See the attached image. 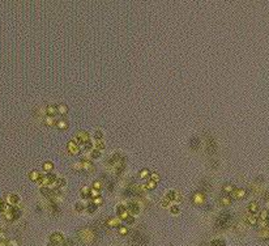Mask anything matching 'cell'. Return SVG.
I'll use <instances>...</instances> for the list:
<instances>
[{
  "instance_id": "obj_1",
  "label": "cell",
  "mask_w": 269,
  "mask_h": 246,
  "mask_svg": "<svg viewBox=\"0 0 269 246\" xmlns=\"http://www.w3.org/2000/svg\"><path fill=\"white\" fill-rule=\"evenodd\" d=\"M126 160H124V157L122 155H119V153H115V155L111 156V160H110V164L113 165V168L116 170L118 173H120L122 170L126 168Z\"/></svg>"
},
{
  "instance_id": "obj_2",
  "label": "cell",
  "mask_w": 269,
  "mask_h": 246,
  "mask_svg": "<svg viewBox=\"0 0 269 246\" xmlns=\"http://www.w3.org/2000/svg\"><path fill=\"white\" fill-rule=\"evenodd\" d=\"M64 237L61 233H59V232H55V233H52L50 236V242L51 245H55V246H61L64 244Z\"/></svg>"
},
{
  "instance_id": "obj_3",
  "label": "cell",
  "mask_w": 269,
  "mask_h": 246,
  "mask_svg": "<svg viewBox=\"0 0 269 246\" xmlns=\"http://www.w3.org/2000/svg\"><path fill=\"white\" fill-rule=\"evenodd\" d=\"M67 149H68V152H69L71 155H78V153L81 152L80 145H78V143L75 139H72L71 142L67 144Z\"/></svg>"
},
{
  "instance_id": "obj_4",
  "label": "cell",
  "mask_w": 269,
  "mask_h": 246,
  "mask_svg": "<svg viewBox=\"0 0 269 246\" xmlns=\"http://www.w3.org/2000/svg\"><path fill=\"white\" fill-rule=\"evenodd\" d=\"M116 215H118V217L122 221H124L127 217L129 216V212L127 211V207L126 206H123V204H119L116 207Z\"/></svg>"
},
{
  "instance_id": "obj_5",
  "label": "cell",
  "mask_w": 269,
  "mask_h": 246,
  "mask_svg": "<svg viewBox=\"0 0 269 246\" xmlns=\"http://www.w3.org/2000/svg\"><path fill=\"white\" fill-rule=\"evenodd\" d=\"M126 207H127V211L129 212V215L136 216V215L140 214V204L137 202H131L126 206Z\"/></svg>"
},
{
  "instance_id": "obj_6",
  "label": "cell",
  "mask_w": 269,
  "mask_h": 246,
  "mask_svg": "<svg viewBox=\"0 0 269 246\" xmlns=\"http://www.w3.org/2000/svg\"><path fill=\"white\" fill-rule=\"evenodd\" d=\"M75 140L78 143V144H83V143H86L90 140V135L88 132H85V131H78L77 135L75 136Z\"/></svg>"
},
{
  "instance_id": "obj_7",
  "label": "cell",
  "mask_w": 269,
  "mask_h": 246,
  "mask_svg": "<svg viewBox=\"0 0 269 246\" xmlns=\"http://www.w3.org/2000/svg\"><path fill=\"white\" fill-rule=\"evenodd\" d=\"M80 161L83 162V172L91 173L94 170V165H93V162H91L90 160H86V159H84V157H81Z\"/></svg>"
},
{
  "instance_id": "obj_8",
  "label": "cell",
  "mask_w": 269,
  "mask_h": 246,
  "mask_svg": "<svg viewBox=\"0 0 269 246\" xmlns=\"http://www.w3.org/2000/svg\"><path fill=\"white\" fill-rule=\"evenodd\" d=\"M106 224H107V227H110V228H118L119 229L120 227H122V220H120L119 217H109L106 220Z\"/></svg>"
},
{
  "instance_id": "obj_9",
  "label": "cell",
  "mask_w": 269,
  "mask_h": 246,
  "mask_svg": "<svg viewBox=\"0 0 269 246\" xmlns=\"http://www.w3.org/2000/svg\"><path fill=\"white\" fill-rule=\"evenodd\" d=\"M192 202H193V204H196V206L204 204V202H205V195L201 194V192H193V195H192Z\"/></svg>"
},
{
  "instance_id": "obj_10",
  "label": "cell",
  "mask_w": 269,
  "mask_h": 246,
  "mask_svg": "<svg viewBox=\"0 0 269 246\" xmlns=\"http://www.w3.org/2000/svg\"><path fill=\"white\" fill-rule=\"evenodd\" d=\"M5 202L8 203L9 206H17L20 203V196L16 194H8L5 196Z\"/></svg>"
},
{
  "instance_id": "obj_11",
  "label": "cell",
  "mask_w": 269,
  "mask_h": 246,
  "mask_svg": "<svg viewBox=\"0 0 269 246\" xmlns=\"http://www.w3.org/2000/svg\"><path fill=\"white\" fill-rule=\"evenodd\" d=\"M246 195H247V190L246 189H235V191L230 194L232 199H243Z\"/></svg>"
},
{
  "instance_id": "obj_12",
  "label": "cell",
  "mask_w": 269,
  "mask_h": 246,
  "mask_svg": "<svg viewBox=\"0 0 269 246\" xmlns=\"http://www.w3.org/2000/svg\"><path fill=\"white\" fill-rule=\"evenodd\" d=\"M55 126L58 127L59 130H61V131H65L69 127V123H68V120L67 119H64V118H60L59 120H56V124Z\"/></svg>"
},
{
  "instance_id": "obj_13",
  "label": "cell",
  "mask_w": 269,
  "mask_h": 246,
  "mask_svg": "<svg viewBox=\"0 0 269 246\" xmlns=\"http://www.w3.org/2000/svg\"><path fill=\"white\" fill-rule=\"evenodd\" d=\"M41 194L46 196V198H51L54 195V191L48 187V186H41Z\"/></svg>"
},
{
  "instance_id": "obj_14",
  "label": "cell",
  "mask_w": 269,
  "mask_h": 246,
  "mask_svg": "<svg viewBox=\"0 0 269 246\" xmlns=\"http://www.w3.org/2000/svg\"><path fill=\"white\" fill-rule=\"evenodd\" d=\"M222 191H224V194H232V192L235 191V186L232 185V183H225L224 187H222Z\"/></svg>"
},
{
  "instance_id": "obj_15",
  "label": "cell",
  "mask_w": 269,
  "mask_h": 246,
  "mask_svg": "<svg viewBox=\"0 0 269 246\" xmlns=\"http://www.w3.org/2000/svg\"><path fill=\"white\" fill-rule=\"evenodd\" d=\"M46 113H47V115L55 117V115L58 114L56 105H47V107H46Z\"/></svg>"
},
{
  "instance_id": "obj_16",
  "label": "cell",
  "mask_w": 269,
  "mask_h": 246,
  "mask_svg": "<svg viewBox=\"0 0 269 246\" xmlns=\"http://www.w3.org/2000/svg\"><path fill=\"white\" fill-rule=\"evenodd\" d=\"M231 200H232V198L229 194H224L221 198H219V202H221L222 206H230Z\"/></svg>"
},
{
  "instance_id": "obj_17",
  "label": "cell",
  "mask_w": 269,
  "mask_h": 246,
  "mask_svg": "<svg viewBox=\"0 0 269 246\" xmlns=\"http://www.w3.org/2000/svg\"><path fill=\"white\" fill-rule=\"evenodd\" d=\"M90 190H91V186H84L80 191L81 196H83L84 199H90Z\"/></svg>"
},
{
  "instance_id": "obj_18",
  "label": "cell",
  "mask_w": 269,
  "mask_h": 246,
  "mask_svg": "<svg viewBox=\"0 0 269 246\" xmlns=\"http://www.w3.org/2000/svg\"><path fill=\"white\" fill-rule=\"evenodd\" d=\"M56 109H58V114H60L61 117L67 115L68 113V106L64 104H60V105H56Z\"/></svg>"
},
{
  "instance_id": "obj_19",
  "label": "cell",
  "mask_w": 269,
  "mask_h": 246,
  "mask_svg": "<svg viewBox=\"0 0 269 246\" xmlns=\"http://www.w3.org/2000/svg\"><path fill=\"white\" fill-rule=\"evenodd\" d=\"M29 178H30V181H33V182H38L39 178H41V173H39L38 170H31V172L29 173Z\"/></svg>"
},
{
  "instance_id": "obj_20",
  "label": "cell",
  "mask_w": 269,
  "mask_h": 246,
  "mask_svg": "<svg viewBox=\"0 0 269 246\" xmlns=\"http://www.w3.org/2000/svg\"><path fill=\"white\" fill-rule=\"evenodd\" d=\"M45 124L47 127H52L56 124V119H55V117H51V115H46L45 118Z\"/></svg>"
},
{
  "instance_id": "obj_21",
  "label": "cell",
  "mask_w": 269,
  "mask_h": 246,
  "mask_svg": "<svg viewBox=\"0 0 269 246\" xmlns=\"http://www.w3.org/2000/svg\"><path fill=\"white\" fill-rule=\"evenodd\" d=\"M97 209H98V206L93 200H90L86 204V211L89 212V214H94V212H97Z\"/></svg>"
},
{
  "instance_id": "obj_22",
  "label": "cell",
  "mask_w": 269,
  "mask_h": 246,
  "mask_svg": "<svg viewBox=\"0 0 269 246\" xmlns=\"http://www.w3.org/2000/svg\"><path fill=\"white\" fill-rule=\"evenodd\" d=\"M42 169H43L45 173H51L54 170V162L51 161H46L43 165H42Z\"/></svg>"
},
{
  "instance_id": "obj_23",
  "label": "cell",
  "mask_w": 269,
  "mask_h": 246,
  "mask_svg": "<svg viewBox=\"0 0 269 246\" xmlns=\"http://www.w3.org/2000/svg\"><path fill=\"white\" fill-rule=\"evenodd\" d=\"M101 155H102V152L101 151H98V149H91L90 152H89V159L90 160H98L101 157Z\"/></svg>"
},
{
  "instance_id": "obj_24",
  "label": "cell",
  "mask_w": 269,
  "mask_h": 246,
  "mask_svg": "<svg viewBox=\"0 0 269 246\" xmlns=\"http://www.w3.org/2000/svg\"><path fill=\"white\" fill-rule=\"evenodd\" d=\"M105 148H106V144H105L103 142V139L102 140H94V149H98V151H105Z\"/></svg>"
},
{
  "instance_id": "obj_25",
  "label": "cell",
  "mask_w": 269,
  "mask_h": 246,
  "mask_svg": "<svg viewBox=\"0 0 269 246\" xmlns=\"http://www.w3.org/2000/svg\"><path fill=\"white\" fill-rule=\"evenodd\" d=\"M39 183H41V186H50L51 182L50 179H48V176L47 174H41V178H39Z\"/></svg>"
},
{
  "instance_id": "obj_26",
  "label": "cell",
  "mask_w": 269,
  "mask_h": 246,
  "mask_svg": "<svg viewBox=\"0 0 269 246\" xmlns=\"http://www.w3.org/2000/svg\"><path fill=\"white\" fill-rule=\"evenodd\" d=\"M248 211L251 212V214H257L259 212V203L257 202H251L250 206H248Z\"/></svg>"
},
{
  "instance_id": "obj_27",
  "label": "cell",
  "mask_w": 269,
  "mask_h": 246,
  "mask_svg": "<svg viewBox=\"0 0 269 246\" xmlns=\"http://www.w3.org/2000/svg\"><path fill=\"white\" fill-rule=\"evenodd\" d=\"M150 177V170L149 169H141L139 173V178L140 179H146Z\"/></svg>"
},
{
  "instance_id": "obj_28",
  "label": "cell",
  "mask_w": 269,
  "mask_h": 246,
  "mask_svg": "<svg viewBox=\"0 0 269 246\" xmlns=\"http://www.w3.org/2000/svg\"><path fill=\"white\" fill-rule=\"evenodd\" d=\"M157 185H158V183H156L154 181H152V179H149V181L145 183V187H146L148 191H153V190L157 189Z\"/></svg>"
},
{
  "instance_id": "obj_29",
  "label": "cell",
  "mask_w": 269,
  "mask_h": 246,
  "mask_svg": "<svg viewBox=\"0 0 269 246\" xmlns=\"http://www.w3.org/2000/svg\"><path fill=\"white\" fill-rule=\"evenodd\" d=\"M85 209H86V204L83 202H77L76 204H75V211L76 212H83V211H85Z\"/></svg>"
},
{
  "instance_id": "obj_30",
  "label": "cell",
  "mask_w": 269,
  "mask_h": 246,
  "mask_svg": "<svg viewBox=\"0 0 269 246\" xmlns=\"http://www.w3.org/2000/svg\"><path fill=\"white\" fill-rule=\"evenodd\" d=\"M212 246H226V241L222 240V238H216V240L211 241Z\"/></svg>"
},
{
  "instance_id": "obj_31",
  "label": "cell",
  "mask_w": 269,
  "mask_h": 246,
  "mask_svg": "<svg viewBox=\"0 0 269 246\" xmlns=\"http://www.w3.org/2000/svg\"><path fill=\"white\" fill-rule=\"evenodd\" d=\"M176 192L178 191H175V190H169V191L166 192V198L169 199V200H171V202H174L175 200V196H176Z\"/></svg>"
},
{
  "instance_id": "obj_32",
  "label": "cell",
  "mask_w": 269,
  "mask_h": 246,
  "mask_svg": "<svg viewBox=\"0 0 269 246\" xmlns=\"http://www.w3.org/2000/svg\"><path fill=\"white\" fill-rule=\"evenodd\" d=\"M9 207H11V206H9L7 202H1L0 203V212H1V214H5V212L9 209Z\"/></svg>"
},
{
  "instance_id": "obj_33",
  "label": "cell",
  "mask_w": 269,
  "mask_h": 246,
  "mask_svg": "<svg viewBox=\"0 0 269 246\" xmlns=\"http://www.w3.org/2000/svg\"><path fill=\"white\" fill-rule=\"evenodd\" d=\"M268 216H269V211H268V209H261V211H260V220L261 221L268 220Z\"/></svg>"
},
{
  "instance_id": "obj_34",
  "label": "cell",
  "mask_w": 269,
  "mask_h": 246,
  "mask_svg": "<svg viewBox=\"0 0 269 246\" xmlns=\"http://www.w3.org/2000/svg\"><path fill=\"white\" fill-rule=\"evenodd\" d=\"M152 181H154L156 183H158L161 181V176L158 174V173H156V172H153V173H150V177H149Z\"/></svg>"
},
{
  "instance_id": "obj_35",
  "label": "cell",
  "mask_w": 269,
  "mask_h": 246,
  "mask_svg": "<svg viewBox=\"0 0 269 246\" xmlns=\"http://www.w3.org/2000/svg\"><path fill=\"white\" fill-rule=\"evenodd\" d=\"M98 196H101L99 195V190H96V189L91 187V190H90V200H93V199L98 198Z\"/></svg>"
},
{
  "instance_id": "obj_36",
  "label": "cell",
  "mask_w": 269,
  "mask_h": 246,
  "mask_svg": "<svg viewBox=\"0 0 269 246\" xmlns=\"http://www.w3.org/2000/svg\"><path fill=\"white\" fill-rule=\"evenodd\" d=\"M170 211H171L173 215H178L179 212H180V207H179L178 203H176V204H173L171 207H170Z\"/></svg>"
},
{
  "instance_id": "obj_37",
  "label": "cell",
  "mask_w": 269,
  "mask_h": 246,
  "mask_svg": "<svg viewBox=\"0 0 269 246\" xmlns=\"http://www.w3.org/2000/svg\"><path fill=\"white\" fill-rule=\"evenodd\" d=\"M75 170V172H78V173H81L83 172V162L81 161H77V162H75V165H73V168H72Z\"/></svg>"
},
{
  "instance_id": "obj_38",
  "label": "cell",
  "mask_w": 269,
  "mask_h": 246,
  "mask_svg": "<svg viewBox=\"0 0 269 246\" xmlns=\"http://www.w3.org/2000/svg\"><path fill=\"white\" fill-rule=\"evenodd\" d=\"M91 187L96 189V190H101V189L103 187V183H102V181H101V179H97V181L93 182V186H91Z\"/></svg>"
},
{
  "instance_id": "obj_39",
  "label": "cell",
  "mask_w": 269,
  "mask_h": 246,
  "mask_svg": "<svg viewBox=\"0 0 269 246\" xmlns=\"http://www.w3.org/2000/svg\"><path fill=\"white\" fill-rule=\"evenodd\" d=\"M102 139H103V131L97 130L94 132V140H102Z\"/></svg>"
},
{
  "instance_id": "obj_40",
  "label": "cell",
  "mask_w": 269,
  "mask_h": 246,
  "mask_svg": "<svg viewBox=\"0 0 269 246\" xmlns=\"http://www.w3.org/2000/svg\"><path fill=\"white\" fill-rule=\"evenodd\" d=\"M134 217H136V216L129 215L128 217H127L126 220H124V224H127V225H132V224H134Z\"/></svg>"
},
{
  "instance_id": "obj_41",
  "label": "cell",
  "mask_w": 269,
  "mask_h": 246,
  "mask_svg": "<svg viewBox=\"0 0 269 246\" xmlns=\"http://www.w3.org/2000/svg\"><path fill=\"white\" fill-rule=\"evenodd\" d=\"M118 231H119V234L120 236H127V234H128V228L124 227V225H122V227L118 229Z\"/></svg>"
},
{
  "instance_id": "obj_42",
  "label": "cell",
  "mask_w": 269,
  "mask_h": 246,
  "mask_svg": "<svg viewBox=\"0 0 269 246\" xmlns=\"http://www.w3.org/2000/svg\"><path fill=\"white\" fill-rule=\"evenodd\" d=\"M247 221H248V224H250V225H257L256 216H250V217L247 219Z\"/></svg>"
},
{
  "instance_id": "obj_43",
  "label": "cell",
  "mask_w": 269,
  "mask_h": 246,
  "mask_svg": "<svg viewBox=\"0 0 269 246\" xmlns=\"http://www.w3.org/2000/svg\"><path fill=\"white\" fill-rule=\"evenodd\" d=\"M58 185H59V187H64V186L65 185H67V179H65V178H59V177H58Z\"/></svg>"
},
{
  "instance_id": "obj_44",
  "label": "cell",
  "mask_w": 269,
  "mask_h": 246,
  "mask_svg": "<svg viewBox=\"0 0 269 246\" xmlns=\"http://www.w3.org/2000/svg\"><path fill=\"white\" fill-rule=\"evenodd\" d=\"M7 244H8V246H18V241L16 240V238H11Z\"/></svg>"
},
{
  "instance_id": "obj_45",
  "label": "cell",
  "mask_w": 269,
  "mask_h": 246,
  "mask_svg": "<svg viewBox=\"0 0 269 246\" xmlns=\"http://www.w3.org/2000/svg\"><path fill=\"white\" fill-rule=\"evenodd\" d=\"M170 203H171V200H169L166 196H163V199H162V206H163V207H169Z\"/></svg>"
},
{
  "instance_id": "obj_46",
  "label": "cell",
  "mask_w": 269,
  "mask_h": 246,
  "mask_svg": "<svg viewBox=\"0 0 269 246\" xmlns=\"http://www.w3.org/2000/svg\"><path fill=\"white\" fill-rule=\"evenodd\" d=\"M93 202L96 203V204L98 206V207H99V206H101V204H102V203H103V198H101V196H98V198L93 199Z\"/></svg>"
},
{
  "instance_id": "obj_47",
  "label": "cell",
  "mask_w": 269,
  "mask_h": 246,
  "mask_svg": "<svg viewBox=\"0 0 269 246\" xmlns=\"http://www.w3.org/2000/svg\"><path fill=\"white\" fill-rule=\"evenodd\" d=\"M0 246H8V244L5 241H0Z\"/></svg>"
},
{
  "instance_id": "obj_48",
  "label": "cell",
  "mask_w": 269,
  "mask_h": 246,
  "mask_svg": "<svg viewBox=\"0 0 269 246\" xmlns=\"http://www.w3.org/2000/svg\"><path fill=\"white\" fill-rule=\"evenodd\" d=\"M1 202H3V200H0V203H1Z\"/></svg>"
},
{
  "instance_id": "obj_49",
  "label": "cell",
  "mask_w": 269,
  "mask_h": 246,
  "mask_svg": "<svg viewBox=\"0 0 269 246\" xmlns=\"http://www.w3.org/2000/svg\"><path fill=\"white\" fill-rule=\"evenodd\" d=\"M51 246H55V245H51Z\"/></svg>"
}]
</instances>
